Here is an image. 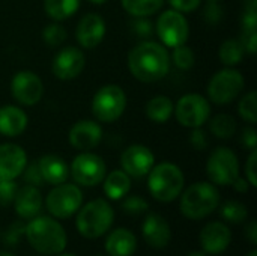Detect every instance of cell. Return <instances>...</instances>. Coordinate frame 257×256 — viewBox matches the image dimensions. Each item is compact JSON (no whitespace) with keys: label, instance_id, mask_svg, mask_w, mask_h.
I'll list each match as a JSON object with an SVG mask.
<instances>
[{"label":"cell","instance_id":"17","mask_svg":"<svg viewBox=\"0 0 257 256\" xmlns=\"http://www.w3.org/2000/svg\"><path fill=\"white\" fill-rule=\"evenodd\" d=\"M68 139L72 148L86 152V151L95 149L101 143L102 128L96 121L81 119L71 127Z\"/></svg>","mask_w":257,"mask_h":256},{"label":"cell","instance_id":"53","mask_svg":"<svg viewBox=\"0 0 257 256\" xmlns=\"http://www.w3.org/2000/svg\"><path fill=\"white\" fill-rule=\"evenodd\" d=\"M60 256H75V255H71V253H65V255H60Z\"/></svg>","mask_w":257,"mask_h":256},{"label":"cell","instance_id":"8","mask_svg":"<svg viewBox=\"0 0 257 256\" xmlns=\"http://www.w3.org/2000/svg\"><path fill=\"white\" fill-rule=\"evenodd\" d=\"M176 121L187 128L203 127L211 116V104L200 94H187L181 97L173 110Z\"/></svg>","mask_w":257,"mask_h":256},{"label":"cell","instance_id":"34","mask_svg":"<svg viewBox=\"0 0 257 256\" xmlns=\"http://www.w3.org/2000/svg\"><path fill=\"white\" fill-rule=\"evenodd\" d=\"M247 207L238 201H227L221 207V216L230 223H242L247 219Z\"/></svg>","mask_w":257,"mask_h":256},{"label":"cell","instance_id":"39","mask_svg":"<svg viewBox=\"0 0 257 256\" xmlns=\"http://www.w3.org/2000/svg\"><path fill=\"white\" fill-rule=\"evenodd\" d=\"M242 30H257V0H248L241 17Z\"/></svg>","mask_w":257,"mask_h":256},{"label":"cell","instance_id":"3","mask_svg":"<svg viewBox=\"0 0 257 256\" xmlns=\"http://www.w3.org/2000/svg\"><path fill=\"white\" fill-rule=\"evenodd\" d=\"M220 205V192L211 183H196L181 196V213L191 219L200 220L212 214Z\"/></svg>","mask_w":257,"mask_h":256},{"label":"cell","instance_id":"50","mask_svg":"<svg viewBox=\"0 0 257 256\" xmlns=\"http://www.w3.org/2000/svg\"><path fill=\"white\" fill-rule=\"evenodd\" d=\"M188 256H206L203 252H193V253H190Z\"/></svg>","mask_w":257,"mask_h":256},{"label":"cell","instance_id":"13","mask_svg":"<svg viewBox=\"0 0 257 256\" xmlns=\"http://www.w3.org/2000/svg\"><path fill=\"white\" fill-rule=\"evenodd\" d=\"M11 92L21 106H35L44 95V83L33 71H18L11 81Z\"/></svg>","mask_w":257,"mask_h":256},{"label":"cell","instance_id":"37","mask_svg":"<svg viewBox=\"0 0 257 256\" xmlns=\"http://www.w3.org/2000/svg\"><path fill=\"white\" fill-rule=\"evenodd\" d=\"M149 208L148 202L140 196H130L122 202V210L130 216H140Z\"/></svg>","mask_w":257,"mask_h":256},{"label":"cell","instance_id":"2","mask_svg":"<svg viewBox=\"0 0 257 256\" xmlns=\"http://www.w3.org/2000/svg\"><path fill=\"white\" fill-rule=\"evenodd\" d=\"M30 246L44 255H57L66 247V232L59 222L51 217H33L24 234Z\"/></svg>","mask_w":257,"mask_h":256},{"label":"cell","instance_id":"48","mask_svg":"<svg viewBox=\"0 0 257 256\" xmlns=\"http://www.w3.org/2000/svg\"><path fill=\"white\" fill-rule=\"evenodd\" d=\"M245 235H247V238L250 240V243L251 244H257V223L253 220V222H250V225L247 226V229H245Z\"/></svg>","mask_w":257,"mask_h":256},{"label":"cell","instance_id":"52","mask_svg":"<svg viewBox=\"0 0 257 256\" xmlns=\"http://www.w3.org/2000/svg\"><path fill=\"white\" fill-rule=\"evenodd\" d=\"M247 256H257V252L256 250H251V252H250Z\"/></svg>","mask_w":257,"mask_h":256},{"label":"cell","instance_id":"15","mask_svg":"<svg viewBox=\"0 0 257 256\" xmlns=\"http://www.w3.org/2000/svg\"><path fill=\"white\" fill-rule=\"evenodd\" d=\"M120 166L125 174L134 178L146 177L155 166L154 152L145 145H131L120 155Z\"/></svg>","mask_w":257,"mask_h":256},{"label":"cell","instance_id":"20","mask_svg":"<svg viewBox=\"0 0 257 256\" xmlns=\"http://www.w3.org/2000/svg\"><path fill=\"white\" fill-rule=\"evenodd\" d=\"M230 241H232L230 229L220 222H212L206 225L200 232V244L203 250L211 255L223 253L229 247Z\"/></svg>","mask_w":257,"mask_h":256},{"label":"cell","instance_id":"5","mask_svg":"<svg viewBox=\"0 0 257 256\" xmlns=\"http://www.w3.org/2000/svg\"><path fill=\"white\" fill-rule=\"evenodd\" d=\"M114 213L111 205L104 199H95L86 204L77 216L78 232L90 240L104 235L113 225Z\"/></svg>","mask_w":257,"mask_h":256},{"label":"cell","instance_id":"11","mask_svg":"<svg viewBox=\"0 0 257 256\" xmlns=\"http://www.w3.org/2000/svg\"><path fill=\"white\" fill-rule=\"evenodd\" d=\"M83 193L75 184H57L47 196L45 205L48 213L57 219H68L80 210Z\"/></svg>","mask_w":257,"mask_h":256},{"label":"cell","instance_id":"30","mask_svg":"<svg viewBox=\"0 0 257 256\" xmlns=\"http://www.w3.org/2000/svg\"><path fill=\"white\" fill-rule=\"evenodd\" d=\"M211 133L217 137V139H232L236 133V121L233 116L227 115V113H220L215 118H212L211 121Z\"/></svg>","mask_w":257,"mask_h":256},{"label":"cell","instance_id":"43","mask_svg":"<svg viewBox=\"0 0 257 256\" xmlns=\"http://www.w3.org/2000/svg\"><path fill=\"white\" fill-rule=\"evenodd\" d=\"M200 2L202 0H169V5L181 14H191L200 6Z\"/></svg>","mask_w":257,"mask_h":256},{"label":"cell","instance_id":"26","mask_svg":"<svg viewBox=\"0 0 257 256\" xmlns=\"http://www.w3.org/2000/svg\"><path fill=\"white\" fill-rule=\"evenodd\" d=\"M146 116L155 124H166L175 110L173 101L166 95H157L146 103Z\"/></svg>","mask_w":257,"mask_h":256},{"label":"cell","instance_id":"29","mask_svg":"<svg viewBox=\"0 0 257 256\" xmlns=\"http://www.w3.org/2000/svg\"><path fill=\"white\" fill-rule=\"evenodd\" d=\"M120 5L134 18L151 17L163 8L164 0H120Z\"/></svg>","mask_w":257,"mask_h":256},{"label":"cell","instance_id":"40","mask_svg":"<svg viewBox=\"0 0 257 256\" xmlns=\"http://www.w3.org/2000/svg\"><path fill=\"white\" fill-rule=\"evenodd\" d=\"M203 18L208 24L217 26L224 18V8L218 2H208L203 9Z\"/></svg>","mask_w":257,"mask_h":256},{"label":"cell","instance_id":"46","mask_svg":"<svg viewBox=\"0 0 257 256\" xmlns=\"http://www.w3.org/2000/svg\"><path fill=\"white\" fill-rule=\"evenodd\" d=\"M241 143L244 145V148L254 151L257 148V131L254 128H245L241 134Z\"/></svg>","mask_w":257,"mask_h":256},{"label":"cell","instance_id":"22","mask_svg":"<svg viewBox=\"0 0 257 256\" xmlns=\"http://www.w3.org/2000/svg\"><path fill=\"white\" fill-rule=\"evenodd\" d=\"M29 125L27 113L17 106L0 107V134L6 137H17L26 131Z\"/></svg>","mask_w":257,"mask_h":256},{"label":"cell","instance_id":"42","mask_svg":"<svg viewBox=\"0 0 257 256\" xmlns=\"http://www.w3.org/2000/svg\"><path fill=\"white\" fill-rule=\"evenodd\" d=\"M190 143L194 149L197 151H203L208 148L209 145V139H208V134L206 131L199 127V128H193V131L190 133Z\"/></svg>","mask_w":257,"mask_h":256},{"label":"cell","instance_id":"24","mask_svg":"<svg viewBox=\"0 0 257 256\" xmlns=\"http://www.w3.org/2000/svg\"><path fill=\"white\" fill-rule=\"evenodd\" d=\"M137 249V238L128 229H116L113 231L107 241L105 250L110 256H131Z\"/></svg>","mask_w":257,"mask_h":256},{"label":"cell","instance_id":"21","mask_svg":"<svg viewBox=\"0 0 257 256\" xmlns=\"http://www.w3.org/2000/svg\"><path fill=\"white\" fill-rule=\"evenodd\" d=\"M12 204L21 219H33L42 210V195L38 187L26 184L17 190Z\"/></svg>","mask_w":257,"mask_h":256},{"label":"cell","instance_id":"14","mask_svg":"<svg viewBox=\"0 0 257 256\" xmlns=\"http://www.w3.org/2000/svg\"><path fill=\"white\" fill-rule=\"evenodd\" d=\"M86 66L84 53L77 47H65L62 48L53 59L51 71L59 80H74L77 78Z\"/></svg>","mask_w":257,"mask_h":256},{"label":"cell","instance_id":"32","mask_svg":"<svg viewBox=\"0 0 257 256\" xmlns=\"http://www.w3.org/2000/svg\"><path fill=\"white\" fill-rule=\"evenodd\" d=\"M238 113H239V116L245 121V122H248V124H251V125H254L257 122V94L256 91H250V92H247L242 98H241V101H239V104H238Z\"/></svg>","mask_w":257,"mask_h":256},{"label":"cell","instance_id":"33","mask_svg":"<svg viewBox=\"0 0 257 256\" xmlns=\"http://www.w3.org/2000/svg\"><path fill=\"white\" fill-rule=\"evenodd\" d=\"M170 60L173 62V65L182 71H188L194 66L196 63V54L193 51L191 47L182 44L173 48V53L170 56Z\"/></svg>","mask_w":257,"mask_h":256},{"label":"cell","instance_id":"44","mask_svg":"<svg viewBox=\"0 0 257 256\" xmlns=\"http://www.w3.org/2000/svg\"><path fill=\"white\" fill-rule=\"evenodd\" d=\"M256 167H257V151H251L247 163H245V180L250 183L251 187H256L257 186V174H256Z\"/></svg>","mask_w":257,"mask_h":256},{"label":"cell","instance_id":"49","mask_svg":"<svg viewBox=\"0 0 257 256\" xmlns=\"http://www.w3.org/2000/svg\"><path fill=\"white\" fill-rule=\"evenodd\" d=\"M90 3H93V5H104L107 0H89Z\"/></svg>","mask_w":257,"mask_h":256},{"label":"cell","instance_id":"18","mask_svg":"<svg viewBox=\"0 0 257 256\" xmlns=\"http://www.w3.org/2000/svg\"><path fill=\"white\" fill-rule=\"evenodd\" d=\"M27 164L26 151L15 143L0 145V181L15 180Z\"/></svg>","mask_w":257,"mask_h":256},{"label":"cell","instance_id":"23","mask_svg":"<svg viewBox=\"0 0 257 256\" xmlns=\"http://www.w3.org/2000/svg\"><path fill=\"white\" fill-rule=\"evenodd\" d=\"M38 164H39L44 183H48L53 186L66 183L69 177V167L62 157L54 155V154H47L38 160Z\"/></svg>","mask_w":257,"mask_h":256},{"label":"cell","instance_id":"54","mask_svg":"<svg viewBox=\"0 0 257 256\" xmlns=\"http://www.w3.org/2000/svg\"><path fill=\"white\" fill-rule=\"evenodd\" d=\"M208 2H221V0H208Z\"/></svg>","mask_w":257,"mask_h":256},{"label":"cell","instance_id":"25","mask_svg":"<svg viewBox=\"0 0 257 256\" xmlns=\"http://www.w3.org/2000/svg\"><path fill=\"white\" fill-rule=\"evenodd\" d=\"M104 193L111 201H119L128 195L131 189V178L128 174L120 170H113L107 177H104Z\"/></svg>","mask_w":257,"mask_h":256},{"label":"cell","instance_id":"6","mask_svg":"<svg viewBox=\"0 0 257 256\" xmlns=\"http://www.w3.org/2000/svg\"><path fill=\"white\" fill-rule=\"evenodd\" d=\"M126 109V94L117 84H105L96 91L92 100V113L99 122L117 121Z\"/></svg>","mask_w":257,"mask_h":256},{"label":"cell","instance_id":"9","mask_svg":"<svg viewBox=\"0 0 257 256\" xmlns=\"http://www.w3.org/2000/svg\"><path fill=\"white\" fill-rule=\"evenodd\" d=\"M206 174L217 186H232L239 177V161L229 148H217L211 152L206 163Z\"/></svg>","mask_w":257,"mask_h":256},{"label":"cell","instance_id":"27","mask_svg":"<svg viewBox=\"0 0 257 256\" xmlns=\"http://www.w3.org/2000/svg\"><path fill=\"white\" fill-rule=\"evenodd\" d=\"M81 0H44V11L53 21H65L80 9Z\"/></svg>","mask_w":257,"mask_h":256},{"label":"cell","instance_id":"35","mask_svg":"<svg viewBox=\"0 0 257 256\" xmlns=\"http://www.w3.org/2000/svg\"><path fill=\"white\" fill-rule=\"evenodd\" d=\"M24 234H26V225L21 222H14L6 228V231H3L2 243L9 246V247H14L21 241Z\"/></svg>","mask_w":257,"mask_h":256},{"label":"cell","instance_id":"19","mask_svg":"<svg viewBox=\"0 0 257 256\" xmlns=\"http://www.w3.org/2000/svg\"><path fill=\"white\" fill-rule=\"evenodd\" d=\"M142 232L145 241L154 249H164L172 240V231L167 220L157 213H149L146 216Z\"/></svg>","mask_w":257,"mask_h":256},{"label":"cell","instance_id":"28","mask_svg":"<svg viewBox=\"0 0 257 256\" xmlns=\"http://www.w3.org/2000/svg\"><path fill=\"white\" fill-rule=\"evenodd\" d=\"M245 54V48L241 42V39H235V38H229L226 39L218 50V57L221 60L223 65L226 66H236L242 62Z\"/></svg>","mask_w":257,"mask_h":256},{"label":"cell","instance_id":"7","mask_svg":"<svg viewBox=\"0 0 257 256\" xmlns=\"http://www.w3.org/2000/svg\"><path fill=\"white\" fill-rule=\"evenodd\" d=\"M245 80L242 74L233 66H226L217 71L208 83V97L218 106L233 103L244 91Z\"/></svg>","mask_w":257,"mask_h":256},{"label":"cell","instance_id":"16","mask_svg":"<svg viewBox=\"0 0 257 256\" xmlns=\"http://www.w3.org/2000/svg\"><path fill=\"white\" fill-rule=\"evenodd\" d=\"M105 32H107V27H105L104 18L99 14L90 12L80 18L77 29H75V38L83 48L92 50V48H96L102 42Z\"/></svg>","mask_w":257,"mask_h":256},{"label":"cell","instance_id":"41","mask_svg":"<svg viewBox=\"0 0 257 256\" xmlns=\"http://www.w3.org/2000/svg\"><path fill=\"white\" fill-rule=\"evenodd\" d=\"M18 187L15 180L0 181V207H9L14 202Z\"/></svg>","mask_w":257,"mask_h":256},{"label":"cell","instance_id":"45","mask_svg":"<svg viewBox=\"0 0 257 256\" xmlns=\"http://www.w3.org/2000/svg\"><path fill=\"white\" fill-rule=\"evenodd\" d=\"M241 42L245 48V53L256 54L257 51V30H242Z\"/></svg>","mask_w":257,"mask_h":256},{"label":"cell","instance_id":"51","mask_svg":"<svg viewBox=\"0 0 257 256\" xmlns=\"http://www.w3.org/2000/svg\"><path fill=\"white\" fill-rule=\"evenodd\" d=\"M0 256H14V255H11V253H8V252H3V250H0Z\"/></svg>","mask_w":257,"mask_h":256},{"label":"cell","instance_id":"10","mask_svg":"<svg viewBox=\"0 0 257 256\" xmlns=\"http://www.w3.org/2000/svg\"><path fill=\"white\" fill-rule=\"evenodd\" d=\"M155 33L158 35L164 47L175 48L187 42L190 35V26L184 14L175 9H169L158 17L155 23Z\"/></svg>","mask_w":257,"mask_h":256},{"label":"cell","instance_id":"55","mask_svg":"<svg viewBox=\"0 0 257 256\" xmlns=\"http://www.w3.org/2000/svg\"><path fill=\"white\" fill-rule=\"evenodd\" d=\"M99 256H101V255H99Z\"/></svg>","mask_w":257,"mask_h":256},{"label":"cell","instance_id":"31","mask_svg":"<svg viewBox=\"0 0 257 256\" xmlns=\"http://www.w3.org/2000/svg\"><path fill=\"white\" fill-rule=\"evenodd\" d=\"M66 38H68V32L59 21L47 24L42 30V39L51 48L60 47L66 41Z\"/></svg>","mask_w":257,"mask_h":256},{"label":"cell","instance_id":"12","mask_svg":"<svg viewBox=\"0 0 257 256\" xmlns=\"http://www.w3.org/2000/svg\"><path fill=\"white\" fill-rule=\"evenodd\" d=\"M105 163L104 160L93 154V152H81L78 154L69 167V174L72 177V180L78 184V186H84V187H93L98 186L104 177H105Z\"/></svg>","mask_w":257,"mask_h":256},{"label":"cell","instance_id":"38","mask_svg":"<svg viewBox=\"0 0 257 256\" xmlns=\"http://www.w3.org/2000/svg\"><path fill=\"white\" fill-rule=\"evenodd\" d=\"M21 175H23L24 183H26V184H29V186L41 187V186L44 184V178H42V174H41V169H39L38 161L27 163Z\"/></svg>","mask_w":257,"mask_h":256},{"label":"cell","instance_id":"47","mask_svg":"<svg viewBox=\"0 0 257 256\" xmlns=\"http://www.w3.org/2000/svg\"><path fill=\"white\" fill-rule=\"evenodd\" d=\"M232 186H233V187L236 189V192H239V193H247L248 189H250V183H248L245 178H242V177H238V178L233 181Z\"/></svg>","mask_w":257,"mask_h":256},{"label":"cell","instance_id":"1","mask_svg":"<svg viewBox=\"0 0 257 256\" xmlns=\"http://www.w3.org/2000/svg\"><path fill=\"white\" fill-rule=\"evenodd\" d=\"M172 60L164 47L155 41H142L128 53V68L142 83H155L170 72Z\"/></svg>","mask_w":257,"mask_h":256},{"label":"cell","instance_id":"36","mask_svg":"<svg viewBox=\"0 0 257 256\" xmlns=\"http://www.w3.org/2000/svg\"><path fill=\"white\" fill-rule=\"evenodd\" d=\"M131 30L134 35L140 36L142 39H146L155 33V24L148 17H136V20L131 23Z\"/></svg>","mask_w":257,"mask_h":256},{"label":"cell","instance_id":"4","mask_svg":"<svg viewBox=\"0 0 257 256\" xmlns=\"http://www.w3.org/2000/svg\"><path fill=\"white\" fill-rule=\"evenodd\" d=\"M148 187L154 199L160 202H172L175 201L184 190L185 178L182 170L173 163H161L151 169L148 174Z\"/></svg>","mask_w":257,"mask_h":256}]
</instances>
